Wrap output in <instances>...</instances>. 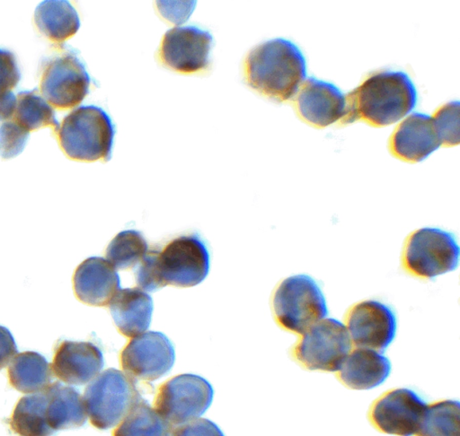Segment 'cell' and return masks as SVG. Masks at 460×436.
I'll use <instances>...</instances> for the list:
<instances>
[{
  "mask_svg": "<svg viewBox=\"0 0 460 436\" xmlns=\"http://www.w3.org/2000/svg\"><path fill=\"white\" fill-rule=\"evenodd\" d=\"M9 384L16 390L32 394L45 390L52 380V371L46 358L26 351L13 358L7 371Z\"/></svg>",
  "mask_w": 460,
  "mask_h": 436,
  "instance_id": "obj_23",
  "label": "cell"
},
{
  "mask_svg": "<svg viewBox=\"0 0 460 436\" xmlns=\"http://www.w3.org/2000/svg\"><path fill=\"white\" fill-rule=\"evenodd\" d=\"M75 294L82 302L92 306H107L120 290L116 268L100 257L84 260L73 276Z\"/></svg>",
  "mask_w": 460,
  "mask_h": 436,
  "instance_id": "obj_18",
  "label": "cell"
},
{
  "mask_svg": "<svg viewBox=\"0 0 460 436\" xmlns=\"http://www.w3.org/2000/svg\"><path fill=\"white\" fill-rule=\"evenodd\" d=\"M13 120L28 132L44 126H52L56 130L60 127L54 109L39 95L38 89L17 94Z\"/></svg>",
  "mask_w": 460,
  "mask_h": 436,
  "instance_id": "obj_27",
  "label": "cell"
},
{
  "mask_svg": "<svg viewBox=\"0 0 460 436\" xmlns=\"http://www.w3.org/2000/svg\"><path fill=\"white\" fill-rule=\"evenodd\" d=\"M171 432L172 425L141 399L116 425L112 436H170Z\"/></svg>",
  "mask_w": 460,
  "mask_h": 436,
  "instance_id": "obj_25",
  "label": "cell"
},
{
  "mask_svg": "<svg viewBox=\"0 0 460 436\" xmlns=\"http://www.w3.org/2000/svg\"><path fill=\"white\" fill-rule=\"evenodd\" d=\"M15 107L16 96L11 91L0 92V121L9 119Z\"/></svg>",
  "mask_w": 460,
  "mask_h": 436,
  "instance_id": "obj_34",
  "label": "cell"
},
{
  "mask_svg": "<svg viewBox=\"0 0 460 436\" xmlns=\"http://www.w3.org/2000/svg\"><path fill=\"white\" fill-rule=\"evenodd\" d=\"M21 77L14 54L0 48V92L11 91L16 87Z\"/></svg>",
  "mask_w": 460,
  "mask_h": 436,
  "instance_id": "obj_31",
  "label": "cell"
},
{
  "mask_svg": "<svg viewBox=\"0 0 460 436\" xmlns=\"http://www.w3.org/2000/svg\"><path fill=\"white\" fill-rule=\"evenodd\" d=\"M208 271V249L203 240L192 233L172 240L161 250L147 251L135 277L138 288L153 292L166 285L195 286Z\"/></svg>",
  "mask_w": 460,
  "mask_h": 436,
  "instance_id": "obj_2",
  "label": "cell"
},
{
  "mask_svg": "<svg viewBox=\"0 0 460 436\" xmlns=\"http://www.w3.org/2000/svg\"><path fill=\"white\" fill-rule=\"evenodd\" d=\"M296 105L305 121L316 127H325L343 118L346 99L334 84L311 76L304 81Z\"/></svg>",
  "mask_w": 460,
  "mask_h": 436,
  "instance_id": "obj_15",
  "label": "cell"
},
{
  "mask_svg": "<svg viewBox=\"0 0 460 436\" xmlns=\"http://www.w3.org/2000/svg\"><path fill=\"white\" fill-rule=\"evenodd\" d=\"M115 128L109 115L93 105L81 106L62 121L59 145L75 161H108L111 159Z\"/></svg>",
  "mask_w": 460,
  "mask_h": 436,
  "instance_id": "obj_4",
  "label": "cell"
},
{
  "mask_svg": "<svg viewBox=\"0 0 460 436\" xmlns=\"http://www.w3.org/2000/svg\"><path fill=\"white\" fill-rule=\"evenodd\" d=\"M426 406L414 391L405 388H394L373 403L368 419L381 432L412 436L418 430Z\"/></svg>",
  "mask_w": 460,
  "mask_h": 436,
  "instance_id": "obj_12",
  "label": "cell"
},
{
  "mask_svg": "<svg viewBox=\"0 0 460 436\" xmlns=\"http://www.w3.org/2000/svg\"><path fill=\"white\" fill-rule=\"evenodd\" d=\"M213 38L207 31L195 26L174 27L164 34L159 58L166 67L181 74L206 69Z\"/></svg>",
  "mask_w": 460,
  "mask_h": 436,
  "instance_id": "obj_14",
  "label": "cell"
},
{
  "mask_svg": "<svg viewBox=\"0 0 460 436\" xmlns=\"http://www.w3.org/2000/svg\"><path fill=\"white\" fill-rule=\"evenodd\" d=\"M276 321L286 330L303 334L328 315L324 295L317 282L307 275L284 279L273 296Z\"/></svg>",
  "mask_w": 460,
  "mask_h": 436,
  "instance_id": "obj_6",
  "label": "cell"
},
{
  "mask_svg": "<svg viewBox=\"0 0 460 436\" xmlns=\"http://www.w3.org/2000/svg\"><path fill=\"white\" fill-rule=\"evenodd\" d=\"M442 144H459V101H450L439 108L432 117Z\"/></svg>",
  "mask_w": 460,
  "mask_h": 436,
  "instance_id": "obj_29",
  "label": "cell"
},
{
  "mask_svg": "<svg viewBox=\"0 0 460 436\" xmlns=\"http://www.w3.org/2000/svg\"><path fill=\"white\" fill-rule=\"evenodd\" d=\"M18 353V349L11 332L0 326V370L6 367Z\"/></svg>",
  "mask_w": 460,
  "mask_h": 436,
  "instance_id": "obj_33",
  "label": "cell"
},
{
  "mask_svg": "<svg viewBox=\"0 0 460 436\" xmlns=\"http://www.w3.org/2000/svg\"><path fill=\"white\" fill-rule=\"evenodd\" d=\"M29 132L15 122H4L0 126V157L7 160L20 154L29 139Z\"/></svg>",
  "mask_w": 460,
  "mask_h": 436,
  "instance_id": "obj_30",
  "label": "cell"
},
{
  "mask_svg": "<svg viewBox=\"0 0 460 436\" xmlns=\"http://www.w3.org/2000/svg\"><path fill=\"white\" fill-rule=\"evenodd\" d=\"M35 24L49 40L61 43L73 37L80 28V19L66 0H44L34 13Z\"/></svg>",
  "mask_w": 460,
  "mask_h": 436,
  "instance_id": "obj_22",
  "label": "cell"
},
{
  "mask_svg": "<svg viewBox=\"0 0 460 436\" xmlns=\"http://www.w3.org/2000/svg\"><path fill=\"white\" fill-rule=\"evenodd\" d=\"M45 390L23 396L19 399L8 423L18 436H52L55 432L47 420Z\"/></svg>",
  "mask_w": 460,
  "mask_h": 436,
  "instance_id": "obj_24",
  "label": "cell"
},
{
  "mask_svg": "<svg viewBox=\"0 0 460 436\" xmlns=\"http://www.w3.org/2000/svg\"><path fill=\"white\" fill-rule=\"evenodd\" d=\"M417 90L407 74L382 71L367 78L346 99L342 124L364 121L374 126L394 124L417 103Z\"/></svg>",
  "mask_w": 460,
  "mask_h": 436,
  "instance_id": "obj_1",
  "label": "cell"
},
{
  "mask_svg": "<svg viewBox=\"0 0 460 436\" xmlns=\"http://www.w3.org/2000/svg\"><path fill=\"white\" fill-rule=\"evenodd\" d=\"M350 348L344 324L327 318L304 332L292 353L296 361L307 370L338 371Z\"/></svg>",
  "mask_w": 460,
  "mask_h": 436,
  "instance_id": "obj_8",
  "label": "cell"
},
{
  "mask_svg": "<svg viewBox=\"0 0 460 436\" xmlns=\"http://www.w3.org/2000/svg\"><path fill=\"white\" fill-rule=\"evenodd\" d=\"M170 436H225L212 421L198 418L172 429Z\"/></svg>",
  "mask_w": 460,
  "mask_h": 436,
  "instance_id": "obj_32",
  "label": "cell"
},
{
  "mask_svg": "<svg viewBox=\"0 0 460 436\" xmlns=\"http://www.w3.org/2000/svg\"><path fill=\"white\" fill-rule=\"evenodd\" d=\"M147 249V242L141 232L127 230L118 233L110 242L106 257L116 269H129L142 261Z\"/></svg>",
  "mask_w": 460,
  "mask_h": 436,
  "instance_id": "obj_28",
  "label": "cell"
},
{
  "mask_svg": "<svg viewBox=\"0 0 460 436\" xmlns=\"http://www.w3.org/2000/svg\"><path fill=\"white\" fill-rule=\"evenodd\" d=\"M460 249L452 232L424 227L407 239L402 254L403 267L410 274L425 279L455 270Z\"/></svg>",
  "mask_w": 460,
  "mask_h": 436,
  "instance_id": "obj_7",
  "label": "cell"
},
{
  "mask_svg": "<svg viewBox=\"0 0 460 436\" xmlns=\"http://www.w3.org/2000/svg\"><path fill=\"white\" fill-rule=\"evenodd\" d=\"M346 321L350 341L356 347L384 351L396 335L394 310L378 301L367 300L355 304L349 310Z\"/></svg>",
  "mask_w": 460,
  "mask_h": 436,
  "instance_id": "obj_13",
  "label": "cell"
},
{
  "mask_svg": "<svg viewBox=\"0 0 460 436\" xmlns=\"http://www.w3.org/2000/svg\"><path fill=\"white\" fill-rule=\"evenodd\" d=\"M47 394V420L54 431L83 426L87 418L83 397L75 388L60 382L49 385Z\"/></svg>",
  "mask_w": 460,
  "mask_h": 436,
  "instance_id": "obj_21",
  "label": "cell"
},
{
  "mask_svg": "<svg viewBox=\"0 0 460 436\" xmlns=\"http://www.w3.org/2000/svg\"><path fill=\"white\" fill-rule=\"evenodd\" d=\"M90 76L74 51L52 57L44 64L40 90L42 96L59 109L80 104L89 92Z\"/></svg>",
  "mask_w": 460,
  "mask_h": 436,
  "instance_id": "obj_10",
  "label": "cell"
},
{
  "mask_svg": "<svg viewBox=\"0 0 460 436\" xmlns=\"http://www.w3.org/2000/svg\"><path fill=\"white\" fill-rule=\"evenodd\" d=\"M442 145L433 118L412 113L395 129L389 141L391 153L398 159L418 162Z\"/></svg>",
  "mask_w": 460,
  "mask_h": 436,
  "instance_id": "obj_17",
  "label": "cell"
},
{
  "mask_svg": "<svg viewBox=\"0 0 460 436\" xmlns=\"http://www.w3.org/2000/svg\"><path fill=\"white\" fill-rule=\"evenodd\" d=\"M391 362L378 351L357 347L350 351L338 371L339 379L348 388L371 389L390 375Z\"/></svg>",
  "mask_w": 460,
  "mask_h": 436,
  "instance_id": "obj_19",
  "label": "cell"
},
{
  "mask_svg": "<svg viewBox=\"0 0 460 436\" xmlns=\"http://www.w3.org/2000/svg\"><path fill=\"white\" fill-rule=\"evenodd\" d=\"M83 399L91 424L107 430L118 425L142 398L136 380L110 368L92 380Z\"/></svg>",
  "mask_w": 460,
  "mask_h": 436,
  "instance_id": "obj_5",
  "label": "cell"
},
{
  "mask_svg": "<svg viewBox=\"0 0 460 436\" xmlns=\"http://www.w3.org/2000/svg\"><path fill=\"white\" fill-rule=\"evenodd\" d=\"M414 436H460V405L440 400L427 405Z\"/></svg>",
  "mask_w": 460,
  "mask_h": 436,
  "instance_id": "obj_26",
  "label": "cell"
},
{
  "mask_svg": "<svg viewBox=\"0 0 460 436\" xmlns=\"http://www.w3.org/2000/svg\"><path fill=\"white\" fill-rule=\"evenodd\" d=\"M175 361L174 347L161 332L147 331L133 337L121 350L122 370L134 380L151 382L169 372Z\"/></svg>",
  "mask_w": 460,
  "mask_h": 436,
  "instance_id": "obj_11",
  "label": "cell"
},
{
  "mask_svg": "<svg viewBox=\"0 0 460 436\" xmlns=\"http://www.w3.org/2000/svg\"><path fill=\"white\" fill-rule=\"evenodd\" d=\"M52 373L70 385H84L93 380L104 365L101 349L91 342L65 340L55 350Z\"/></svg>",
  "mask_w": 460,
  "mask_h": 436,
  "instance_id": "obj_16",
  "label": "cell"
},
{
  "mask_svg": "<svg viewBox=\"0 0 460 436\" xmlns=\"http://www.w3.org/2000/svg\"><path fill=\"white\" fill-rule=\"evenodd\" d=\"M109 305L114 323L123 336L135 337L149 328L153 300L142 289H120Z\"/></svg>",
  "mask_w": 460,
  "mask_h": 436,
  "instance_id": "obj_20",
  "label": "cell"
},
{
  "mask_svg": "<svg viewBox=\"0 0 460 436\" xmlns=\"http://www.w3.org/2000/svg\"><path fill=\"white\" fill-rule=\"evenodd\" d=\"M243 74L252 89L281 102L296 94L306 78V63L295 43L278 38L250 51L244 60Z\"/></svg>",
  "mask_w": 460,
  "mask_h": 436,
  "instance_id": "obj_3",
  "label": "cell"
},
{
  "mask_svg": "<svg viewBox=\"0 0 460 436\" xmlns=\"http://www.w3.org/2000/svg\"><path fill=\"white\" fill-rule=\"evenodd\" d=\"M214 390L204 378L191 373L174 376L157 389L154 408L171 425L199 418L210 406Z\"/></svg>",
  "mask_w": 460,
  "mask_h": 436,
  "instance_id": "obj_9",
  "label": "cell"
}]
</instances>
